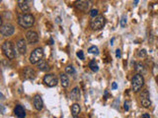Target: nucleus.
<instances>
[{
	"instance_id": "f257e3e1",
	"label": "nucleus",
	"mask_w": 158,
	"mask_h": 118,
	"mask_svg": "<svg viewBox=\"0 0 158 118\" xmlns=\"http://www.w3.org/2000/svg\"><path fill=\"white\" fill-rule=\"evenodd\" d=\"M18 24L22 28L29 29L35 24V17L32 14H23L18 17Z\"/></svg>"
},
{
	"instance_id": "f03ea898",
	"label": "nucleus",
	"mask_w": 158,
	"mask_h": 118,
	"mask_svg": "<svg viewBox=\"0 0 158 118\" xmlns=\"http://www.w3.org/2000/svg\"><path fill=\"white\" fill-rule=\"evenodd\" d=\"M105 24H106V19L103 15H99L98 17L94 18L93 20H91L90 22V28L93 31H99V30L103 29Z\"/></svg>"
},
{
	"instance_id": "7ed1b4c3",
	"label": "nucleus",
	"mask_w": 158,
	"mask_h": 118,
	"mask_svg": "<svg viewBox=\"0 0 158 118\" xmlns=\"http://www.w3.org/2000/svg\"><path fill=\"white\" fill-rule=\"evenodd\" d=\"M131 85H133V91L134 93H137L142 88L143 85H144V78L141 74H136L131 81Z\"/></svg>"
},
{
	"instance_id": "20e7f679",
	"label": "nucleus",
	"mask_w": 158,
	"mask_h": 118,
	"mask_svg": "<svg viewBox=\"0 0 158 118\" xmlns=\"http://www.w3.org/2000/svg\"><path fill=\"white\" fill-rule=\"evenodd\" d=\"M2 51L8 59H13L15 57V50H14L13 43L11 41H4L2 44Z\"/></svg>"
},
{
	"instance_id": "39448f33",
	"label": "nucleus",
	"mask_w": 158,
	"mask_h": 118,
	"mask_svg": "<svg viewBox=\"0 0 158 118\" xmlns=\"http://www.w3.org/2000/svg\"><path fill=\"white\" fill-rule=\"evenodd\" d=\"M43 50L41 47H38V48L34 49L32 51L30 55V62L32 64H37L41 60H43Z\"/></svg>"
},
{
	"instance_id": "423d86ee",
	"label": "nucleus",
	"mask_w": 158,
	"mask_h": 118,
	"mask_svg": "<svg viewBox=\"0 0 158 118\" xmlns=\"http://www.w3.org/2000/svg\"><path fill=\"white\" fill-rule=\"evenodd\" d=\"M139 97H140V103H141V105L143 107H145V108L150 107L151 101H150V99H149V93L147 90H143L141 91V94H140Z\"/></svg>"
},
{
	"instance_id": "0eeeda50",
	"label": "nucleus",
	"mask_w": 158,
	"mask_h": 118,
	"mask_svg": "<svg viewBox=\"0 0 158 118\" xmlns=\"http://www.w3.org/2000/svg\"><path fill=\"white\" fill-rule=\"evenodd\" d=\"M43 83L49 88L55 87V86L57 85V78L54 74H46V75L43 77Z\"/></svg>"
},
{
	"instance_id": "6e6552de",
	"label": "nucleus",
	"mask_w": 158,
	"mask_h": 118,
	"mask_svg": "<svg viewBox=\"0 0 158 118\" xmlns=\"http://www.w3.org/2000/svg\"><path fill=\"white\" fill-rule=\"evenodd\" d=\"M0 32H1L3 37H10V35H12L14 34L15 29H14V27L12 25H10V24H4V25L1 26Z\"/></svg>"
},
{
	"instance_id": "1a4fd4ad",
	"label": "nucleus",
	"mask_w": 158,
	"mask_h": 118,
	"mask_svg": "<svg viewBox=\"0 0 158 118\" xmlns=\"http://www.w3.org/2000/svg\"><path fill=\"white\" fill-rule=\"evenodd\" d=\"M26 38H27L28 42L31 44H35L39 41V35L35 31H29L26 34Z\"/></svg>"
},
{
	"instance_id": "9d476101",
	"label": "nucleus",
	"mask_w": 158,
	"mask_h": 118,
	"mask_svg": "<svg viewBox=\"0 0 158 118\" xmlns=\"http://www.w3.org/2000/svg\"><path fill=\"white\" fill-rule=\"evenodd\" d=\"M90 2L89 1H84V0H81V1H77L75 3L76 8L81 10L82 12H87L90 8Z\"/></svg>"
},
{
	"instance_id": "9b49d317",
	"label": "nucleus",
	"mask_w": 158,
	"mask_h": 118,
	"mask_svg": "<svg viewBox=\"0 0 158 118\" xmlns=\"http://www.w3.org/2000/svg\"><path fill=\"white\" fill-rule=\"evenodd\" d=\"M24 77L27 80H31V81H33V80L36 79L37 73L34 69L27 67V68H25V70H24Z\"/></svg>"
},
{
	"instance_id": "f8f14e48",
	"label": "nucleus",
	"mask_w": 158,
	"mask_h": 118,
	"mask_svg": "<svg viewBox=\"0 0 158 118\" xmlns=\"http://www.w3.org/2000/svg\"><path fill=\"white\" fill-rule=\"evenodd\" d=\"M17 49H18L19 53H21V54H25L26 53L27 43H26V40L24 38H21V40H18V42H17Z\"/></svg>"
},
{
	"instance_id": "ddd939ff",
	"label": "nucleus",
	"mask_w": 158,
	"mask_h": 118,
	"mask_svg": "<svg viewBox=\"0 0 158 118\" xmlns=\"http://www.w3.org/2000/svg\"><path fill=\"white\" fill-rule=\"evenodd\" d=\"M14 113L18 118H25L26 117V111L24 107H23L22 105H16L15 108H14Z\"/></svg>"
},
{
	"instance_id": "4468645a",
	"label": "nucleus",
	"mask_w": 158,
	"mask_h": 118,
	"mask_svg": "<svg viewBox=\"0 0 158 118\" xmlns=\"http://www.w3.org/2000/svg\"><path fill=\"white\" fill-rule=\"evenodd\" d=\"M33 103H34L35 108H36L37 110H42L43 107V101L40 96H35L33 99Z\"/></svg>"
},
{
	"instance_id": "2eb2a0df",
	"label": "nucleus",
	"mask_w": 158,
	"mask_h": 118,
	"mask_svg": "<svg viewBox=\"0 0 158 118\" xmlns=\"http://www.w3.org/2000/svg\"><path fill=\"white\" fill-rule=\"evenodd\" d=\"M19 8L21 9V11L25 14H29L28 12H30V6L28 5V1H24V0H19L18 1Z\"/></svg>"
},
{
	"instance_id": "dca6fc26",
	"label": "nucleus",
	"mask_w": 158,
	"mask_h": 118,
	"mask_svg": "<svg viewBox=\"0 0 158 118\" xmlns=\"http://www.w3.org/2000/svg\"><path fill=\"white\" fill-rule=\"evenodd\" d=\"M79 113H80V105L78 103H73L71 105V114L73 118H77Z\"/></svg>"
},
{
	"instance_id": "f3484780",
	"label": "nucleus",
	"mask_w": 158,
	"mask_h": 118,
	"mask_svg": "<svg viewBox=\"0 0 158 118\" xmlns=\"http://www.w3.org/2000/svg\"><path fill=\"white\" fill-rule=\"evenodd\" d=\"M38 68H39V70L46 72V71L49 70V65L48 62H46L45 60H41L39 63H38Z\"/></svg>"
},
{
	"instance_id": "a211bd4d",
	"label": "nucleus",
	"mask_w": 158,
	"mask_h": 118,
	"mask_svg": "<svg viewBox=\"0 0 158 118\" xmlns=\"http://www.w3.org/2000/svg\"><path fill=\"white\" fill-rule=\"evenodd\" d=\"M60 83L63 88H67L69 86V79L65 74H61L60 75Z\"/></svg>"
},
{
	"instance_id": "6ab92c4d",
	"label": "nucleus",
	"mask_w": 158,
	"mask_h": 118,
	"mask_svg": "<svg viewBox=\"0 0 158 118\" xmlns=\"http://www.w3.org/2000/svg\"><path fill=\"white\" fill-rule=\"evenodd\" d=\"M70 96H71V99L76 100L80 97V91H79V88L75 87L73 90L71 91V94H70Z\"/></svg>"
},
{
	"instance_id": "aec40b11",
	"label": "nucleus",
	"mask_w": 158,
	"mask_h": 118,
	"mask_svg": "<svg viewBox=\"0 0 158 118\" xmlns=\"http://www.w3.org/2000/svg\"><path fill=\"white\" fill-rule=\"evenodd\" d=\"M89 68L93 71V72H98V70H99L98 64L96 63L95 60L90 61V63H89Z\"/></svg>"
},
{
	"instance_id": "412c9836",
	"label": "nucleus",
	"mask_w": 158,
	"mask_h": 118,
	"mask_svg": "<svg viewBox=\"0 0 158 118\" xmlns=\"http://www.w3.org/2000/svg\"><path fill=\"white\" fill-rule=\"evenodd\" d=\"M88 52H89V53H91V54L98 55V54H99V49H98V47H97V46L93 45V46H91V47H89Z\"/></svg>"
},
{
	"instance_id": "4be33fe9",
	"label": "nucleus",
	"mask_w": 158,
	"mask_h": 118,
	"mask_svg": "<svg viewBox=\"0 0 158 118\" xmlns=\"http://www.w3.org/2000/svg\"><path fill=\"white\" fill-rule=\"evenodd\" d=\"M65 72L67 74H69V75H74V74H75V69H74V67L71 66V65H68V66L65 67Z\"/></svg>"
},
{
	"instance_id": "5701e85b",
	"label": "nucleus",
	"mask_w": 158,
	"mask_h": 118,
	"mask_svg": "<svg viewBox=\"0 0 158 118\" xmlns=\"http://www.w3.org/2000/svg\"><path fill=\"white\" fill-rule=\"evenodd\" d=\"M127 22H128L127 15H122V18H121V21H120V24H121L122 28H125V27L127 26Z\"/></svg>"
},
{
	"instance_id": "b1692460",
	"label": "nucleus",
	"mask_w": 158,
	"mask_h": 118,
	"mask_svg": "<svg viewBox=\"0 0 158 118\" xmlns=\"http://www.w3.org/2000/svg\"><path fill=\"white\" fill-rule=\"evenodd\" d=\"M136 70L137 74H140V73L144 72V66L142 65V63H137L136 67Z\"/></svg>"
},
{
	"instance_id": "393cba45",
	"label": "nucleus",
	"mask_w": 158,
	"mask_h": 118,
	"mask_svg": "<svg viewBox=\"0 0 158 118\" xmlns=\"http://www.w3.org/2000/svg\"><path fill=\"white\" fill-rule=\"evenodd\" d=\"M99 11L97 10V9H92L91 11H90V16H91L93 19H94V18H96V17H98L99 16Z\"/></svg>"
},
{
	"instance_id": "a878e982",
	"label": "nucleus",
	"mask_w": 158,
	"mask_h": 118,
	"mask_svg": "<svg viewBox=\"0 0 158 118\" xmlns=\"http://www.w3.org/2000/svg\"><path fill=\"white\" fill-rule=\"evenodd\" d=\"M124 106H125V110H127V111L130 110V100H125Z\"/></svg>"
},
{
	"instance_id": "bb28decb",
	"label": "nucleus",
	"mask_w": 158,
	"mask_h": 118,
	"mask_svg": "<svg viewBox=\"0 0 158 118\" xmlns=\"http://www.w3.org/2000/svg\"><path fill=\"white\" fill-rule=\"evenodd\" d=\"M76 55L78 56L79 59H81V60H84V53H83L82 50H79V51H77Z\"/></svg>"
},
{
	"instance_id": "cd10ccee",
	"label": "nucleus",
	"mask_w": 158,
	"mask_h": 118,
	"mask_svg": "<svg viewBox=\"0 0 158 118\" xmlns=\"http://www.w3.org/2000/svg\"><path fill=\"white\" fill-rule=\"evenodd\" d=\"M138 56H139V57H145V56H146V51L144 49H141L139 51V53H138Z\"/></svg>"
},
{
	"instance_id": "c85d7f7f",
	"label": "nucleus",
	"mask_w": 158,
	"mask_h": 118,
	"mask_svg": "<svg viewBox=\"0 0 158 118\" xmlns=\"http://www.w3.org/2000/svg\"><path fill=\"white\" fill-rule=\"evenodd\" d=\"M121 55H122L121 54V50L118 48V49L116 50V57L117 58H121Z\"/></svg>"
},
{
	"instance_id": "c756f323",
	"label": "nucleus",
	"mask_w": 158,
	"mask_h": 118,
	"mask_svg": "<svg viewBox=\"0 0 158 118\" xmlns=\"http://www.w3.org/2000/svg\"><path fill=\"white\" fill-rule=\"evenodd\" d=\"M141 118H150V115H149L148 113H144V114H142Z\"/></svg>"
},
{
	"instance_id": "7c9ffc66",
	"label": "nucleus",
	"mask_w": 158,
	"mask_h": 118,
	"mask_svg": "<svg viewBox=\"0 0 158 118\" xmlns=\"http://www.w3.org/2000/svg\"><path fill=\"white\" fill-rule=\"evenodd\" d=\"M117 88H118V85H117V83H113V85H112V88H113V90H116Z\"/></svg>"
},
{
	"instance_id": "2f4dec72",
	"label": "nucleus",
	"mask_w": 158,
	"mask_h": 118,
	"mask_svg": "<svg viewBox=\"0 0 158 118\" xmlns=\"http://www.w3.org/2000/svg\"><path fill=\"white\" fill-rule=\"evenodd\" d=\"M137 3H138V0H136V1H133V5H134V6H136V5H137Z\"/></svg>"
},
{
	"instance_id": "473e14b6",
	"label": "nucleus",
	"mask_w": 158,
	"mask_h": 118,
	"mask_svg": "<svg viewBox=\"0 0 158 118\" xmlns=\"http://www.w3.org/2000/svg\"><path fill=\"white\" fill-rule=\"evenodd\" d=\"M114 40H115V38L113 37L112 40H111V44H114V43H113V42H114Z\"/></svg>"
},
{
	"instance_id": "72a5a7b5",
	"label": "nucleus",
	"mask_w": 158,
	"mask_h": 118,
	"mask_svg": "<svg viewBox=\"0 0 158 118\" xmlns=\"http://www.w3.org/2000/svg\"><path fill=\"white\" fill-rule=\"evenodd\" d=\"M49 41H51V44H52V43H54V40H52L51 38V40H49Z\"/></svg>"
}]
</instances>
